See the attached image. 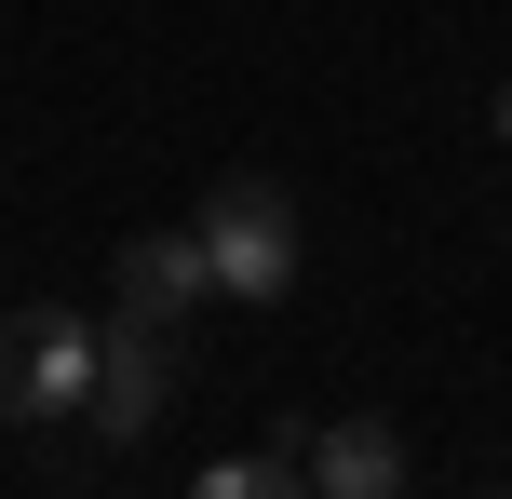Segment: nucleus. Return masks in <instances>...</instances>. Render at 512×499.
<instances>
[{
  "label": "nucleus",
  "mask_w": 512,
  "mask_h": 499,
  "mask_svg": "<svg viewBox=\"0 0 512 499\" xmlns=\"http://www.w3.org/2000/svg\"><path fill=\"white\" fill-rule=\"evenodd\" d=\"M499 135H512V81H499Z\"/></svg>",
  "instance_id": "0eeeda50"
},
{
  "label": "nucleus",
  "mask_w": 512,
  "mask_h": 499,
  "mask_svg": "<svg viewBox=\"0 0 512 499\" xmlns=\"http://www.w3.org/2000/svg\"><path fill=\"white\" fill-rule=\"evenodd\" d=\"M162 392H176V324L108 311V338H95V405H81V419H95L108 446H135V432L162 419Z\"/></svg>",
  "instance_id": "7ed1b4c3"
},
{
  "label": "nucleus",
  "mask_w": 512,
  "mask_h": 499,
  "mask_svg": "<svg viewBox=\"0 0 512 499\" xmlns=\"http://www.w3.org/2000/svg\"><path fill=\"white\" fill-rule=\"evenodd\" d=\"M81 405H95V324L0 311V419H81Z\"/></svg>",
  "instance_id": "f03ea898"
},
{
  "label": "nucleus",
  "mask_w": 512,
  "mask_h": 499,
  "mask_svg": "<svg viewBox=\"0 0 512 499\" xmlns=\"http://www.w3.org/2000/svg\"><path fill=\"white\" fill-rule=\"evenodd\" d=\"M203 270H216V297H256V311H270V297H297V203H283L270 176H216L203 189Z\"/></svg>",
  "instance_id": "f257e3e1"
},
{
  "label": "nucleus",
  "mask_w": 512,
  "mask_h": 499,
  "mask_svg": "<svg viewBox=\"0 0 512 499\" xmlns=\"http://www.w3.org/2000/svg\"><path fill=\"white\" fill-rule=\"evenodd\" d=\"M189 499H310V473H297L283 446H256V459H203V486H189Z\"/></svg>",
  "instance_id": "423d86ee"
},
{
  "label": "nucleus",
  "mask_w": 512,
  "mask_h": 499,
  "mask_svg": "<svg viewBox=\"0 0 512 499\" xmlns=\"http://www.w3.org/2000/svg\"><path fill=\"white\" fill-rule=\"evenodd\" d=\"M216 297V270H203V243L189 230H135V243H108V311H135V324H189Z\"/></svg>",
  "instance_id": "20e7f679"
},
{
  "label": "nucleus",
  "mask_w": 512,
  "mask_h": 499,
  "mask_svg": "<svg viewBox=\"0 0 512 499\" xmlns=\"http://www.w3.org/2000/svg\"><path fill=\"white\" fill-rule=\"evenodd\" d=\"M297 473H310V499H405L418 459H405V432H391V419H337Z\"/></svg>",
  "instance_id": "39448f33"
},
{
  "label": "nucleus",
  "mask_w": 512,
  "mask_h": 499,
  "mask_svg": "<svg viewBox=\"0 0 512 499\" xmlns=\"http://www.w3.org/2000/svg\"><path fill=\"white\" fill-rule=\"evenodd\" d=\"M486 499H512V486H486Z\"/></svg>",
  "instance_id": "6e6552de"
}]
</instances>
